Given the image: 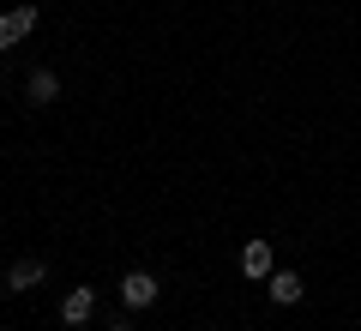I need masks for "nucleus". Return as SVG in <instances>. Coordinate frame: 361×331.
<instances>
[{
  "instance_id": "5",
  "label": "nucleus",
  "mask_w": 361,
  "mask_h": 331,
  "mask_svg": "<svg viewBox=\"0 0 361 331\" xmlns=\"http://www.w3.org/2000/svg\"><path fill=\"white\" fill-rule=\"evenodd\" d=\"M90 313H97V289H66V301H61V325H85Z\"/></svg>"
},
{
  "instance_id": "7",
  "label": "nucleus",
  "mask_w": 361,
  "mask_h": 331,
  "mask_svg": "<svg viewBox=\"0 0 361 331\" xmlns=\"http://www.w3.org/2000/svg\"><path fill=\"white\" fill-rule=\"evenodd\" d=\"M271 301H277V307H295L301 301V277H295V271H271Z\"/></svg>"
},
{
  "instance_id": "6",
  "label": "nucleus",
  "mask_w": 361,
  "mask_h": 331,
  "mask_svg": "<svg viewBox=\"0 0 361 331\" xmlns=\"http://www.w3.org/2000/svg\"><path fill=\"white\" fill-rule=\"evenodd\" d=\"M25 97H30V102H37V109H49V102H54V97H61V78H54V73H49V66H37V73H30V78H25Z\"/></svg>"
},
{
  "instance_id": "3",
  "label": "nucleus",
  "mask_w": 361,
  "mask_h": 331,
  "mask_svg": "<svg viewBox=\"0 0 361 331\" xmlns=\"http://www.w3.org/2000/svg\"><path fill=\"white\" fill-rule=\"evenodd\" d=\"M37 30V6H13V13H0V54L13 49L18 37H30Z\"/></svg>"
},
{
  "instance_id": "4",
  "label": "nucleus",
  "mask_w": 361,
  "mask_h": 331,
  "mask_svg": "<svg viewBox=\"0 0 361 331\" xmlns=\"http://www.w3.org/2000/svg\"><path fill=\"white\" fill-rule=\"evenodd\" d=\"M42 271H49L42 259H13V265H6V289H13V295L37 289V283H42Z\"/></svg>"
},
{
  "instance_id": "1",
  "label": "nucleus",
  "mask_w": 361,
  "mask_h": 331,
  "mask_svg": "<svg viewBox=\"0 0 361 331\" xmlns=\"http://www.w3.org/2000/svg\"><path fill=\"white\" fill-rule=\"evenodd\" d=\"M121 301H127L133 313L157 307V277H151V271H127V277H121Z\"/></svg>"
},
{
  "instance_id": "2",
  "label": "nucleus",
  "mask_w": 361,
  "mask_h": 331,
  "mask_svg": "<svg viewBox=\"0 0 361 331\" xmlns=\"http://www.w3.org/2000/svg\"><path fill=\"white\" fill-rule=\"evenodd\" d=\"M271 271H277V259H271V241H247V247H241V277H247V283H265Z\"/></svg>"
}]
</instances>
